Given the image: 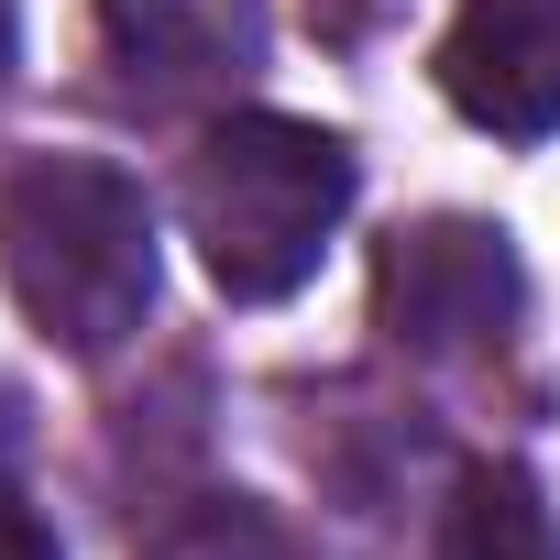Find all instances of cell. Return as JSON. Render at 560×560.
I'll list each match as a JSON object with an SVG mask.
<instances>
[{"mask_svg":"<svg viewBox=\"0 0 560 560\" xmlns=\"http://www.w3.org/2000/svg\"><path fill=\"white\" fill-rule=\"evenodd\" d=\"M440 100L494 143L560 132V0H462L440 34Z\"/></svg>","mask_w":560,"mask_h":560,"instance_id":"cell-4","label":"cell"},{"mask_svg":"<svg viewBox=\"0 0 560 560\" xmlns=\"http://www.w3.org/2000/svg\"><path fill=\"white\" fill-rule=\"evenodd\" d=\"M429 560H560V516L538 494L527 462H472L440 505V549Z\"/></svg>","mask_w":560,"mask_h":560,"instance_id":"cell-6","label":"cell"},{"mask_svg":"<svg viewBox=\"0 0 560 560\" xmlns=\"http://www.w3.org/2000/svg\"><path fill=\"white\" fill-rule=\"evenodd\" d=\"M12 56H23V12L0 0V89H12Z\"/></svg>","mask_w":560,"mask_h":560,"instance_id":"cell-9","label":"cell"},{"mask_svg":"<svg viewBox=\"0 0 560 560\" xmlns=\"http://www.w3.org/2000/svg\"><path fill=\"white\" fill-rule=\"evenodd\" d=\"M352 143L298 121V110H220L198 143H187V176H176V220L209 264V287L231 308H275L298 298L330 231L352 220Z\"/></svg>","mask_w":560,"mask_h":560,"instance_id":"cell-2","label":"cell"},{"mask_svg":"<svg viewBox=\"0 0 560 560\" xmlns=\"http://www.w3.org/2000/svg\"><path fill=\"white\" fill-rule=\"evenodd\" d=\"M132 89H231L264 67V0H100Z\"/></svg>","mask_w":560,"mask_h":560,"instance_id":"cell-5","label":"cell"},{"mask_svg":"<svg viewBox=\"0 0 560 560\" xmlns=\"http://www.w3.org/2000/svg\"><path fill=\"white\" fill-rule=\"evenodd\" d=\"M154 560H308V538L275 505H253V494H198V505L165 516Z\"/></svg>","mask_w":560,"mask_h":560,"instance_id":"cell-7","label":"cell"},{"mask_svg":"<svg viewBox=\"0 0 560 560\" xmlns=\"http://www.w3.org/2000/svg\"><path fill=\"white\" fill-rule=\"evenodd\" d=\"M527 308V264L494 220L472 209H440V220H407L385 253H374V330L407 352V363H462L483 341H505Z\"/></svg>","mask_w":560,"mask_h":560,"instance_id":"cell-3","label":"cell"},{"mask_svg":"<svg viewBox=\"0 0 560 560\" xmlns=\"http://www.w3.org/2000/svg\"><path fill=\"white\" fill-rule=\"evenodd\" d=\"M0 275L56 352H121L165 287L143 176H121L110 154H23L0 176Z\"/></svg>","mask_w":560,"mask_h":560,"instance_id":"cell-1","label":"cell"},{"mask_svg":"<svg viewBox=\"0 0 560 560\" xmlns=\"http://www.w3.org/2000/svg\"><path fill=\"white\" fill-rule=\"evenodd\" d=\"M0 560H56V538H45V516L12 494V472H0Z\"/></svg>","mask_w":560,"mask_h":560,"instance_id":"cell-8","label":"cell"}]
</instances>
